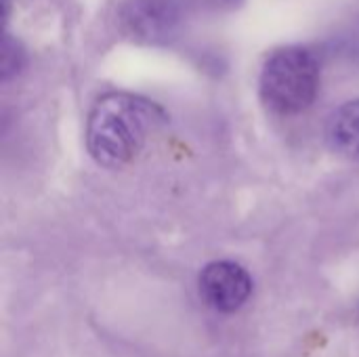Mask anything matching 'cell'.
I'll return each instance as SVG.
<instances>
[{
    "label": "cell",
    "mask_w": 359,
    "mask_h": 357,
    "mask_svg": "<svg viewBox=\"0 0 359 357\" xmlns=\"http://www.w3.org/2000/svg\"><path fill=\"white\" fill-rule=\"evenodd\" d=\"M166 120L164 109L133 93H107L90 109L86 147L97 164L120 168L133 162Z\"/></svg>",
    "instance_id": "6da1fadb"
},
{
    "label": "cell",
    "mask_w": 359,
    "mask_h": 357,
    "mask_svg": "<svg viewBox=\"0 0 359 357\" xmlns=\"http://www.w3.org/2000/svg\"><path fill=\"white\" fill-rule=\"evenodd\" d=\"M263 103L282 116L301 114L318 97L320 61L303 46H286L273 50L259 78Z\"/></svg>",
    "instance_id": "7a4b0ae2"
},
{
    "label": "cell",
    "mask_w": 359,
    "mask_h": 357,
    "mask_svg": "<svg viewBox=\"0 0 359 357\" xmlns=\"http://www.w3.org/2000/svg\"><path fill=\"white\" fill-rule=\"evenodd\" d=\"M187 0H126L120 8L122 29L137 42H170L185 19Z\"/></svg>",
    "instance_id": "3957f363"
},
{
    "label": "cell",
    "mask_w": 359,
    "mask_h": 357,
    "mask_svg": "<svg viewBox=\"0 0 359 357\" xmlns=\"http://www.w3.org/2000/svg\"><path fill=\"white\" fill-rule=\"evenodd\" d=\"M200 297L219 314H233L252 297L250 274L233 261H212L200 274Z\"/></svg>",
    "instance_id": "277c9868"
},
{
    "label": "cell",
    "mask_w": 359,
    "mask_h": 357,
    "mask_svg": "<svg viewBox=\"0 0 359 357\" xmlns=\"http://www.w3.org/2000/svg\"><path fill=\"white\" fill-rule=\"evenodd\" d=\"M326 137L337 154L359 158V99L347 101L332 114Z\"/></svg>",
    "instance_id": "5b68a950"
},
{
    "label": "cell",
    "mask_w": 359,
    "mask_h": 357,
    "mask_svg": "<svg viewBox=\"0 0 359 357\" xmlns=\"http://www.w3.org/2000/svg\"><path fill=\"white\" fill-rule=\"evenodd\" d=\"M2 80H11L13 76H17L25 63V50L21 48L19 40L11 38L8 34L2 40Z\"/></svg>",
    "instance_id": "8992f818"
},
{
    "label": "cell",
    "mask_w": 359,
    "mask_h": 357,
    "mask_svg": "<svg viewBox=\"0 0 359 357\" xmlns=\"http://www.w3.org/2000/svg\"><path fill=\"white\" fill-rule=\"evenodd\" d=\"M339 46L345 55L353 57V59H359V21L349 27V32H345L339 40Z\"/></svg>",
    "instance_id": "52a82bcc"
},
{
    "label": "cell",
    "mask_w": 359,
    "mask_h": 357,
    "mask_svg": "<svg viewBox=\"0 0 359 357\" xmlns=\"http://www.w3.org/2000/svg\"><path fill=\"white\" fill-rule=\"evenodd\" d=\"M242 0H187L189 6H202V8H215V11H223V8H233L238 6Z\"/></svg>",
    "instance_id": "ba28073f"
}]
</instances>
